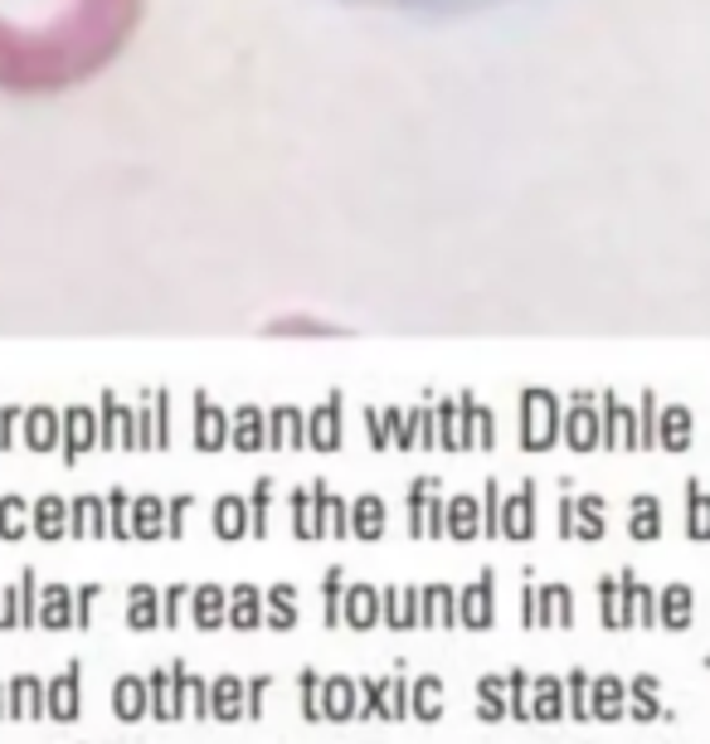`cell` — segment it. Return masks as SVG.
Instances as JSON below:
<instances>
[{
  "label": "cell",
  "instance_id": "1",
  "mask_svg": "<svg viewBox=\"0 0 710 744\" xmlns=\"http://www.w3.org/2000/svg\"><path fill=\"white\" fill-rule=\"evenodd\" d=\"M317 5L394 20V25H467V20H487L501 15V10H521L530 0H317Z\"/></svg>",
  "mask_w": 710,
  "mask_h": 744
},
{
  "label": "cell",
  "instance_id": "2",
  "mask_svg": "<svg viewBox=\"0 0 710 744\" xmlns=\"http://www.w3.org/2000/svg\"><path fill=\"white\" fill-rule=\"evenodd\" d=\"M45 716L54 725H73L83 716V667L69 662L54 681H45Z\"/></svg>",
  "mask_w": 710,
  "mask_h": 744
},
{
  "label": "cell",
  "instance_id": "3",
  "mask_svg": "<svg viewBox=\"0 0 710 744\" xmlns=\"http://www.w3.org/2000/svg\"><path fill=\"white\" fill-rule=\"evenodd\" d=\"M321 720H331V725L360 720V686H355V676H327L321 681Z\"/></svg>",
  "mask_w": 710,
  "mask_h": 744
},
{
  "label": "cell",
  "instance_id": "4",
  "mask_svg": "<svg viewBox=\"0 0 710 744\" xmlns=\"http://www.w3.org/2000/svg\"><path fill=\"white\" fill-rule=\"evenodd\" d=\"M355 686H360V720H380V725L404 720L400 700H394V676H365Z\"/></svg>",
  "mask_w": 710,
  "mask_h": 744
},
{
  "label": "cell",
  "instance_id": "5",
  "mask_svg": "<svg viewBox=\"0 0 710 744\" xmlns=\"http://www.w3.org/2000/svg\"><path fill=\"white\" fill-rule=\"evenodd\" d=\"M628 716V681L623 676H593L589 681V720H603V725H613V720Z\"/></svg>",
  "mask_w": 710,
  "mask_h": 744
},
{
  "label": "cell",
  "instance_id": "6",
  "mask_svg": "<svg viewBox=\"0 0 710 744\" xmlns=\"http://www.w3.org/2000/svg\"><path fill=\"white\" fill-rule=\"evenodd\" d=\"M5 716L10 720H45V681L10 676L5 681Z\"/></svg>",
  "mask_w": 710,
  "mask_h": 744
},
{
  "label": "cell",
  "instance_id": "7",
  "mask_svg": "<svg viewBox=\"0 0 710 744\" xmlns=\"http://www.w3.org/2000/svg\"><path fill=\"white\" fill-rule=\"evenodd\" d=\"M565 676H530V720L540 725H555L565 720Z\"/></svg>",
  "mask_w": 710,
  "mask_h": 744
},
{
  "label": "cell",
  "instance_id": "8",
  "mask_svg": "<svg viewBox=\"0 0 710 744\" xmlns=\"http://www.w3.org/2000/svg\"><path fill=\"white\" fill-rule=\"evenodd\" d=\"M112 716L122 725H137L151 716V700H146V676H118L112 681Z\"/></svg>",
  "mask_w": 710,
  "mask_h": 744
},
{
  "label": "cell",
  "instance_id": "9",
  "mask_svg": "<svg viewBox=\"0 0 710 744\" xmlns=\"http://www.w3.org/2000/svg\"><path fill=\"white\" fill-rule=\"evenodd\" d=\"M175 706H181V720H210V681L191 676L185 662H175Z\"/></svg>",
  "mask_w": 710,
  "mask_h": 744
},
{
  "label": "cell",
  "instance_id": "10",
  "mask_svg": "<svg viewBox=\"0 0 710 744\" xmlns=\"http://www.w3.org/2000/svg\"><path fill=\"white\" fill-rule=\"evenodd\" d=\"M210 720L238 725L244 720V676H215L210 681Z\"/></svg>",
  "mask_w": 710,
  "mask_h": 744
},
{
  "label": "cell",
  "instance_id": "11",
  "mask_svg": "<svg viewBox=\"0 0 710 744\" xmlns=\"http://www.w3.org/2000/svg\"><path fill=\"white\" fill-rule=\"evenodd\" d=\"M146 700H151V720H161V725L181 720V706H175V667H156V672L146 676Z\"/></svg>",
  "mask_w": 710,
  "mask_h": 744
},
{
  "label": "cell",
  "instance_id": "12",
  "mask_svg": "<svg viewBox=\"0 0 710 744\" xmlns=\"http://www.w3.org/2000/svg\"><path fill=\"white\" fill-rule=\"evenodd\" d=\"M409 716L424 725L443 720V676H414L409 681Z\"/></svg>",
  "mask_w": 710,
  "mask_h": 744
},
{
  "label": "cell",
  "instance_id": "13",
  "mask_svg": "<svg viewBox=\"0 0 710 744\" xmlns=\"http://www.w3.org/2000/svg\"><path fill=\"white\" fill-rule=\"evenodd\" d=\"M628 710H633V720H642V725H652V720H672V710L657 700V676H633L628 681Z\"/></svg>",
  "mask_w": 710,
  "mask_h": 744
},
{
  "label": "cell",
  "instance_id": "14",
  "mask_svg": "<svg viewBox=\"0 0 710 744\" xmlns=\"http://www.w3.org/2000/svg\"><path fill=\"white\" fill-rule=\"evenodd\" d=\"M477 716L487 725H501L511 716V696H506V676H482L477 681Z\"/></svg>",
  "mask_w": 710,
  "mask_h": 744
},
{
  "label": "cell",
  "instance_id": "15",
  "mask_svg": "<svg viewBox=\"0 0 710 744\" xmlns=\"http://www.w3.org/2000/svg\"><path fill=\"white\" fill-rule=\"evenodd\" d=\"M457 623H467V627H487L492 623V584H477V589H467L463 594V603H457Z\"/></svg>",
  "mask_w": 710,
  "mask_h": 744
},
{
  "label": "cell",
  "instance_id": "16",
  "mask_svg": "<svg viewBox=\"0 0 710 744\" xmlns=\"http://www.w3.org/2000/svg\"><path fill=\"white\" fill-rule=\"evenodd\" d=\"M351 627H375V618H380V599H375V589H365V584H355L346 594V609H341Z\"/></svg>",
  "mask_w": 710,
  "mask_h": 744
},
{
  "label": "cell",
  "instance_id": "17",
  "mask_svg": "<svg viewBox=\"0 0 710 744\" xmlns=\"http://www.w3.org/2000/svg\"><path fill=\"white\" fill-rule=\"evenodd\" d=\"M550 623H560V627L574 623V609H570V594H565V589H546V594H540V603H536V627H550Z\"/></svg>",
  "mask_w": 710,
  "mask_h": 744
},
{
  "label": "cell",
  "instance_id": "18",
  "mask_svg": "<svg viewBox=\"0 0 710 744\" xmlns=\"http://www.w3.org/2000/svg\"><path fill=\"white\" fill-rule=\"evenodd\" d=\"M419 623H443L453 627L457 623V599L448 589H428L424 594V609H419Z\"/></svg>",
  "mask_w": 710,
  "mask_h": 744
},
{
  "label": "cell",
  "instance_id": "19",
  "mask_svg": "<svg viewBox=\"0 0 710 744\" xmlns=\"http://www.w3.org/2000/svg\"><path fill=\"white\" fill-rule=\"evenodd\" d=\"M657 623H666V627H686V623H691V594H686V589H666L662 603H657Z\"/></svg>",
  "mask_w": 710,
  "mask_h": 744
},
{
  "label": "cell",
  "instance_id": "20",
  "mask_svg": "<svg viewBox=\"0 0 710 744\" xmlns=\"http://www.w3.org/2000/svg\"><path fill=\"white\" fill-rule=\"evenodd\" d=\"M565 720H589V672H570L565 676Z\"/></svg>",
  "mask_w": 710,
  "mask_h": 744
},
{
  "label": "cell",
  "instance_id": "21",
  "mask_svg": "<svg viewBox=\"0 0 710 744\" xmlns=\"http://www.w3.org/2000/svg\"><path fill=\"white\" fill-rule=\"evenodd\" d=\"M297 706H302V720H311V725L321 720V681H317L311 667L297 676Z\"/></svg>",
  "mask_w": 710,
  "mask_h": 744
},
{
  "label": "cell",
  "instance_id": "22",
  "mask_svg": "<svg viewBox=\"0 0 710 744\" xmlns=\"http://www.w3.org/2000/svg\"><path fill=\"white\" fill-rule=\"evenodd\" d=\"M384 618H390V627H414L419 623V594H384Z\"/></svg>",
  "mask_w": 710,
  "mask_h": 744
},
{
  "label": "cell",
  "instance_id": "23",
  "mask_svg": "<svg viewBox=\"0 0 710 744\" xmlns=\"http://www.w3.org/2000/svg\"><path fill=\"white\" fill-rule=\"evenodd\" d=\"M127 623H132V627H156V623H161V609H156V594H151V589H137V594H132Z\"/></svg>",
  "mask_w": 710,
  "mask_h": 744
},
{
  "label": "cell",
  "instance_id": "24",
  "mask_svg": "<svg viewBox=\"0 0 710 744\" xmlns=\"http://www.w3.org/2000/svg\"><path fill=\"white\" fill-rule=\"evenodd\" d=\"M195 623H200V627H219V623H224V594H219V589H200V594H195Z\"/></svg>",
  "mask_w": 710,
  "mask_h": 744
},
{
  "label": "cell",
  "instance_id": "25",
  "mask_svg": "<svg viewBox=\"0 0 710 744\" xmlns=\"http://www.w3.org/2000/svg\"><path fill=\"white\" fill-rule=\"evenodd\" d=\"M268 691H273V676H248L244 681V720H264Z\"/></svg>",
  "mask_w": 710,
  "mask_h": 744
},
{
  "label": "cell",
  "instance_id": "26",
  "mask_svg": "<svg viewBox=\"0 0 710 744\" xmlns=\"http://www.w3.org/2000/svg\"><path fill=\"white\" fill-rule=\"evenodd\" d=\"M506 696H511V720H530V676L526 672L506 676Z\"/></svg>",
  "mask_w": 710,
  "mask_h": 744
},
{
  "label": "cell",
  "instance_id": "27",
  "mask_svg": "<svg viewBox=\"0 0 710 744\" xmlns=\"http://www.w3.org/2000/svg\"><path fill=\"white\" fill-rule=\"evenodd\" d=\"M45 627H69L73 623V609H69V594L64 589H49L45 594V613H39Z\"/></svg>",
  "mask_w": 710,
  "mask_h": 744
},
{
  "label": "cell",
  "instance_id": "28",
  "mask_svg": "<svg viewBox=\"0 0 710 744\" xmlns=\"http://www.w3.org/2000/svg\"><path fill=\"white\" fill-rule=\"evenodd\" d=\"M258 618H264V613H258V594L254 589H238L234 594V609H229V623H234V627H258Z\"/></svg>",
  "mask_w": 710,
  "mask_h": 744
},
{
  "label": "cell",
  "instance_id": "29",
  "mask_svg": "<svg viewBox=\"0 0 710 744\" xmlns=\"http://www.w3.org/2000/svg\"><path fill=\"white\" fill-rule=\"evenodd\" d=\"M628 623H657V603L642 584L628 580Z\"/></svg>",
  "mask_w": 710,
  "mask_h": 744
},
{
  "label": "cell",
  "instance_id": "30",
  "mask_svg": "<svg viewBox=\"0 0 710 744\" xmlns=\"http://www.w3.org/2000/svg\"><path fill=\"white\" fill-rule=\"evenodd\" d=\"M268 623H273V627H292V623H297L292 589H273V594H268Z\"/></svg>",
  "mask_w": 710,
  "mask_h": 744
},
{
  "label": "cell",
  "instance_id": "31",
  "mask_svg": "<svg viewBox=\"0 0 710 744\" xmlns=\"http://www.w3.org/2000/svg\"><path fill=\"white\" fill-rule=\"evenodd\" d=\"M603 623H609V627H628V609H623V599H619V589H613V584H603Z\"/></svg>",
  "mask_w": 710,
  "mask_h": 744
},
{
  "label": "cell",
  "instance_id": "32",
  "mask_svg": "<svg viewBox=\"0 0 710 744\" xmlns=\"http://www.w3.org/2000/svg\"><path fill=\"white\" fill-rule=\"evenodd\" d=\"M327 623H331V627L341 623V580L327 584Z\"/></svg>",
  "mask_w": 710,
  "mask_h": 744
},
{
  "label": "cell",
  "instance_id": "33",
  "mask_svg": "<svg viewBox=\"0 0 710 744\" xmlns=\"http://www.w3.org/2000/svg\"><path fill=\"white\" fill-rule=\"evenodd\" d=\"M181 599H185V589H175L171 599H166V613H161L166 623H181Z\"/></svg>",
  "mask_w": 710,
  "mask_h": 744
},
{
  "label": "cell",
  "instance_id": "34",
  "mask_svg": "<svg viewBox=\"0 0 710 744\" xmlns=\"http://www.w3.org/2000/svg\"><path fill=\"white\" fill-rule=\"evenodd\" d=\"M360 530H365V536H375V530H380V511H375V507H360Z\"/></svg>",
  "mask_w": 710,
  "mask_h": 744
},
{
  "label": "cell",
  "instance_id": "35",
  "mask_svg": "<svg viewBox=\"0 0 710 744\" xmlns=\"http://www.w3.org/2000/svg\"><path fill=\"white\" fill-rule=\"evenodd\" d=\"M93 599H98V589H88V594H83V599H78V613H73V618H78V623H88V618H93Z\"/></svg>",
  "mask_w": 710,
  "mask_h": 744
},
{
  "label": "cell",
  "instance_id": "36",
  "mask_svg": "<svg viewBox=\"0 0 710 744\" xmlns=\"http://www.w3.org/2000/svg\"><path fill=\"white\" fill-rule=\"evenodd\" d=\"M0 530H10V536H15V530H20V511H15V507H10V511H0Z\"/></svg>",
  "mask_w": 710,
  "mask_h": 744
},
{
  "label": "cell",
  "instance_id": "37",
  "mask_svg": "<svg viewBox=\"0 0 710 744\" xmlns=\"http://www.w3.org/2000/svg\"><path fill=\"white\" fill-rule=\"evenodd\" d=\"M638 530H642V536H652V530H657V521H652V507H642V511H638Z\"/></svg>",
  "mask_w": 710,
  "mask_h": 744
},
{
  "label": "cell",
  "instance_id": "38",
  "mask_svg": "<svg viewBox=\"0 0 710 744\" xmlns=\"http://www.w3.org/2000/svg\"><path fill=\"white\" fill-rule=\"evenodd\" d=\"M39 526H45V536H54V530H59V511L45 507V521H39Z\"/></svg>",
  "mask_w": 710,
  "mask_h": 744
},
{
  "label": "cell",
  "instance_id": "39",
  "mask_svg": "<svg viewBox=\"0 0 710 744\" xmlns=\"http://www.w3.org/2000/svg\"><path fill=\"white\" fill-rule=\"evenodd\" d=\"M0 720H5V681H0Z\"/></svg>",
  "mask_w": 710,
  "mask_h": 744
},
{
  "label": "cell",
  "instance_id": "40",
  "mask_svg": "<svg viewBox=\"0 0 710 744\" xmlns=\"http://www.w3.org/2000/svg\"><path fill=\"white\" fill-rule=\"evenodd\" d=\"M706 667H710V662H706Z\"/></svg>",
  "mask_w": 710,
  "mask_h": 744
}]
</instances>
